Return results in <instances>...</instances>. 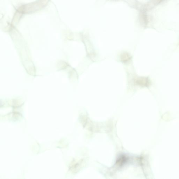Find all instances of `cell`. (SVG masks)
I'll return each mask as SVG.
<instances>
[{
    "mask_svg": "<svg viewBox=\"0 0 179 179\" xmlns=\"http://www.w3.org/2000/svg\"><path fill=\"white\" fill-rule=\"evenodd\" d=\"M48 0H38L33 3L22 6L18 9V12L21 13H27L38 11L46 5Z\"/></svg>",
    "mask_w": 179,
    "mask_h": 179,
    "instance_id": "1",
    "label": "cell"
}]
</instances>
